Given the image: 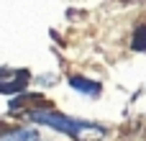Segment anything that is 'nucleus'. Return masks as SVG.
Listing matches in <instances>:
<instances>
[{
    "label": "nucleus",
    "instance_id": "obj_1",
    "mask_svg": "<svg viewBox=\"0 0 146 141\" xmlns=\"http://www.w3.org/2000/svg\"><path fill=\"white\" fill-rule=\"evenodd\" d=\"M31 118L44 123V126H49V128H56V131L72 136L74 141H100L105 136L103 126L90 123V121H77V118H69V116L56 113V110H33Z\"/></svg>",
    "mask_w": 146,
    "mask_h": 141
},
{
    "label": "nucleus",
    "instance_id": "obj_2",
    "mask_svg": "<svg viewBox=\"0 0 146 141\" xmlns=\"http://www.w3.org/2000/svg\"><path fill=\"white\" fill-rule=\"evenodd\" d=\"M0 141H38V134L31 128H10L3 134Z\"/></svg>",
    "mask_w": 146,
    "mask_h": 141
},
{
    "label": "nucleus",
    "instance_id": "obj_3",
    "mask_svg": "<svg viewBox=\"0 0 146 141\" xmlns=\"http://www.w3.org/2000/svg\"><path fill=\"white\" fill-rule=\"evenodd\" d=\"M72 87L85 92V95H90V98L100 95V85H90V80H85V77H72Z\"/></svg>",
    "mask_w": 146,
    "mask_h": 141
}]
</instances>
